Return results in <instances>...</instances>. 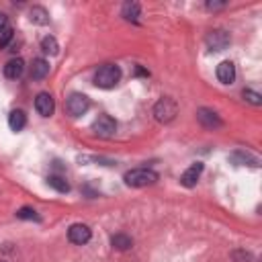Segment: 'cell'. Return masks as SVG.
<instances>
[{
    "mask_svg": "<svg viewBox=\"0 0 262 262\" xmlns=\"http://www.w3.org/2000/svg\"><path fill=\"white\" fill-rule=\"evenodd\" d=\"M68 237H70V242H72V244L84 246L86 242H90L92 231H90V227H88V225H84V223H74V225L68 229Z\"/></svg>",
    "mask_w": 262,
    "mask_h": 262,
    "instance_id": "obj_7",
    "label": "cell"
},
{
    "mask_svg": "<svg viewBox=\"0 0 262 262\" xmlns=\"http://www.w3.org/2000/svg\"><path fill=\"white\" fill-rule=\"evenodd\" d=\"M92 129H94V133H96L98 137H111V135H115V131H117V123H115L113 117L100 115V117L92 123Z\"/></svg>",
    "mask_w": 262,
    "mask_h": 262,
    "instance_id": "obj_6",
    "label": "cell"
},
{
    "mask_svg": "<svg viewBox=\"0 0 262 262\" xmlns=\"http://www.w3.org/2000/svg\"><path fill=\"white\" fill-rule=\"evenodd\" d=\"M6 29H8V16L0 12V33H4Z\"/></svg>",
    "mask_w": 262,
    "mask_h": 262,
    "instance_id": "obj_24",
    "label": "cell"
},
{
    "mask_svg": "<svg viewBox=\"0 0 262 262\" xmlns=\"http://www.w3.org/2000/svg\"><path fill=\"white\" fill-rule=\"evenodd\" d=\"M47 182H49V186H51V188H55L57 192H68V190H70L68 180H66V178H61V176H57V174H51V176L47 178Z\"/></svg>",
    "mask_w": 262,
    "mask_h": 262,
    "instance_id": "obj_16",
    "label": "cell"
},
{
    "mask_svg": "<svg viewBox=\"0 0 262 262\" xmlns=\"http://www.w3.org/2000/svg\"><path fill=\"white\" fill-rule=\"evenodd\" d=\"M217 80L221 84H231L235 80V66L231 61H221L217 66Z\"/></svg>",
    "mask_w": 262,
    "mask_h": 262,
    "instance_id": "obj_11",
    "label": "cell"
},
{
    "mask_svg": "<svg viewBox=\"0 0 262 262\" xmlns=\"http://www.w3.org/2000/svg\"><path fill=\"white\" fill-rule=\"evenodd\" d=\"M47 74H49V63L45 59H41V57L35 59L33 66H31V78L33 80H43Z\"/></svg>",
    "mask_w": 262,
    "mask_h": 262,
    "instance_id": "obj_13",
    "label": "cell"
},
{
    "mask_svg": "<svg viewBox=\"0 0 262 262\" xmlns=\"http://www.w3.org/2000/svg\"><path fill=\"white\" fill-rule=\"evenodd\" d=\"M111 244H113V248H117V250H129V248L133 246L131 237L125 235V233H115V235L111 237Z\"/></svg>",
    "mask_w": 262,
    "mask_h": 262,
    "instance_id": "obj_15",
    "label": "cell"
},
{
    "mask_svg": "<svg viewBox=\"0 0 262 262\" xmlns=\"http://www.w3.org/2000/svg\"><path fill=\"white\" fill-rule=\"evenodd\" d=\"M31 20L37 23V25H45L49 20V14H47V10L43 6H33L31 8Z\"/></svg>",
    "mask_w": 262,
    "mask_h": 262,
    "instance_id": "obj_19",
    "label": "cell"
},
{
    "mask_svg": "<svg viewBox=\"0 0 262 262\" xmlns=\"http://www.w3.org/2000/svg\"><path fill=\"white\" fill-rule=\"evenodd\" d=\"M201 172H203V164H201V162H196V164H192L190 168H186V170H184V174L180 176V182H182L186 188H192V186L199 182Z\"/></svg>",
    "mask_w": 262,
    "mask_h": 262,
    "instance_id": "obj_10",
    "label": "cell"
},
{
    "mask_svg": "<svg viewBox=\"0 0 262 262\" xmlns=\"http://www.w3.org/2000/svg\"><path fill=\"white\" fill-rule=\"evenodd\" d=\"M23 72H25V61H23L20 57H14V59L6 61V66H4V76H6V78H10V80L20 78V76H23Z\"/></svg>",
    "mask_w": 262,
    "mask_h": 262,
    "instance_id": "obj_12",
    "label": "cell"
},
{
    "mask_svg": "<svg viewBox=\"0 0 262 262\" xmlns=\"http://www.w3.org/2000/svg\"><path fill=\"white\" fill-rule=\"evenodd\" d=\"M178 115V104L170 98V96H164L156 102L154 106V117L160 121V123H170L174 117Z\"/></svg>",
    "mask_w": 262,
    "mask_h": 262,
    "instance_id": "obj_3",
    "label": "cell"
},
{
    "mask_svg": "<svg viewBox=\"0 0 262 262\" xmlns=\"http://www.w3.org/2000/svg\"><path fill=\"white\" fill-rule=\"evenodd\" d=\"M88 106H90L88 96H86V94H80V92L70 94V98H68V102H66V108H68V113H70L72 117L84 115V113L88 111Z\"/></svg>",
    "mask_w": 262,
    "mask_h": 262,
    "instance_id": "obj_4",
    "label": "cell"
},
{
    "mask_svg": "<svg viewBox=\"0 0 262 262\" xmlns=\"http://www.w3.org/2000/svg\"><path fill=\"white\" fill-rule=\"evenodd\" d=\"M242 96H244V98H246L248 102H252V104H256V106H258V104L262 102V96H260L258 92H254V90H250V88H246V90L242 92Z\"/></svg>",
    "mask_w": 262,
    "mask_h": 262,
    "instance_id": "obj_21",
    "label": "cell"
},
{
    "mask_svg": "<svg viewBox=\"0 0 262 262\" xmlns=\"http://www.w3.org/2000/svg\"><path fill=\"white\" fill-rule=\"evenodd\" d=\"M12 39H14V31H12V29H6L4 33H0V49L8 47Z\"/></svg>",
    "mask_w": 262,
    "mask_h": 262,
    "instance_id": "obj_22",
    "label": "cell"
},
{
    "mask_svg": "<svg viewBox=\"0 0 262 262\" xmlns=\"http://www.w3.org/2000/svg\"><path fill=\"white\" fill-rule=\"evenodd\" d=\"M205 41H207V45H209L211 51H223V49L229 45L231 39H229V33H227V31L215 29V31H209V33H207Z\"/></svg>",
    "mask_w": 262,
    "mask_h": 262,
    "instance_id": "obj_5",
    "label": "cell"
},
{
    "mask_svg": "<svg viewBox=\"0 0 262 262\" xmlns=\"http://www.w3.org/2000/svg\"><path fill=\"white\" fill-rule=\"evenodd\" d=\"M41 49H43L45 53H49V55H57V51H59V45H57L55 37L47 35V37H43V39H41Z\"/></svg>",
    "mask_w": 262,
    "mask_h": 262,
    "instance_id": "obj_17",
    "label": "cell"
},
{
    "mask_svg": "<svg viewBox=\"0 0 262 262\" xmlns=\"http://www.w3.org/2000/svg\"><path fill=\"white\" fill-rule=\"evenodd\" d=\"M231 256H233L235 262H252V254L246 252V250H235Z\"/></svg>",
    "mask_w": 262,
    "mask_h": 262,
    "instance_id": "obj_23",
    "label": "cell"
},
{
    "mask_svg": "<svg viewBox=\"0 0 262 262\" xmlns=\"http://www.w3.org/2000/svg\"><path fill=\"white\" fill-rule=\"evenodd\" d=\"M196 119H199V123H201L203 127H207V129H217V127H221L219 115H217L215 111H211V108H199Z\"/></svg>",
    "mask_w": 262,
    "mask_h": 262,
    "instance_id": "obj_9",
    "label": "cell"
},
{
    "mask_svg": "<svg viewBox=\"0 0 262 262\" xmlns=\"http://www.w3.org/2000/svg\"><path fill=\"white\" fill-rule=\"evenodd\" d=\"M119 80H121V70H119V66H113V63L98 68L94 74V84L98 88H115Z\"/></svg>",
    "mask_w": 262,
    "mask_h": 262,
    "instance_id": "obj_2",
    "label": "cell"
},
{
    "mask_svg": "<svg viewBox=\"0 0 262 262\" xmlns=\"http://www.w3.org/2000/svg\"><path fill=\"white\" fill-rule=\"evenodd\" d=\"M139 10H141V6H139L137 2H127V4H123V16H125L127 20H137Z\"/></svg>",
    "mask_w": 262,
    "mask_h": 262,
    "instance_id": "obj_18",
    "label": "cell"
},
{
    "mask_svg": "<svg viewBox=\"0 0 262 262\" xmlns=\"http://www.w3.org/2000/svg\"><path fill=\"white\" fill-rule=\"evenodd\" d=\"M225 4L223 2H207V8L209 10H219V8H223Z\"/></svg>",
    "mask_w": 262,
    "mask_h": 262,
    "instance_id": "obj_25",
    "label": "cell"
},
{
    "mask_svg": "<svg viewBox=\"0 0 262 262\" xmlns=\"http://www.w3.org/2000/svg\"><path fill=\"white\" fill-rule=\"evenodd\" d=\"M16 217H18V219H35V221H39L37 211L31 209V207H23V209H18V211H16Z\"/></svg>",
    "mask_w": 262,
    "mask_h": 262,
    "instance_id": "obj_20",
    "label": "cell"
},
{
    "mask_svg": "<svg viewBox=\"0 0 262 262\" xmlns=\"http://www.w3.org/2000/svg\"><path fill=\"white\" fill-rule=\"evenodd\" d=\"M158 180V172H154L151 168H133L125 174V184L133 186V188H141V186H149Z\"/></svg>",
    "mask_w": 262,
    "mask_h": 262,
    "instance_id": "obj_1",
    "label": "cell"
},
{
    "mask_svg": "<svg viewBox=\"0 0 262 262\" xmlns=\"http://www.w3.org/2000/svg\"><path fill=\"white\" fill-rule=\"evenodd\" d=\"M35 108L41 117H51L53 115V108H55V102H53V96L47 94V92H39L37 98H35Z\"/></svg>",
    "mask_w": 262,
    "mask_h": 262,
    "instance_id": "obj_8",
    "label": "cell"
},
{
    "mask_svg": "<svg viewBox=\"0 0 262 262\" xmlns=\"http://www.w3.org/2000/svg\"><path fill=\"white\" fill-rule=\"evenodd\" d=\"M25 125H27V117H25L23 111H12V113L8 115V127H10L12 131H20Z\"/></svg>",
    "mask_w": 262,
    "mask_h": 262,
    "instance_id": "obj_14",
    "label": "cell"
}]
</instances>
